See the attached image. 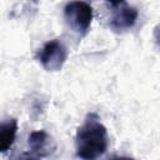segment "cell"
<instances>
[{
    "instance_id": "obj_5",
    "label": "cell",
    "mask_w": 160,
    "mask_h": 160,
    "mask_svg": "<svg viewBox=\"0 0 160 160\" xmlns=\"http://www.w3.org/2000/svg\"><path fill=\"white\" fill-rule=\"evenodd\" d=\"M28 144H29L31 152L36 155L38 158H48L52 155L56 150L55 140L52 139V136H50L44 130L32 131L29 135Z\"/></svg>"
},
{
    "instance_id": "obj_3",
    "label": "cell",
    "mask_w": 160,
    "mask_h": 160,
    "mask_svg": "<svg viewBox=\"0 0 160 160\" xmlns=\"http://www.w3.org/2000/svg\"><path fill=\"white\" fill-rule=\"evenodd\" d=\"M106 6L111 9L109 26L115 32H124L135 25L139 12L134 6L125 1H108Z\"/></svg>"
},
{
    "instance_id": "obj_8",
    "label": "cell",
    "mask_w": 160,
    "mask_h": 160,
    "mask_svg": "<svg viewBox=\"0 0 160 160\" xmlns=\"http://www.w3.org/2000/svg\"><path fill=\"white\" fill-rule=\"evenodd\" d=\"M16 160H36L35 158H32V156H30V155H26V154H24V155H21L19 159H16Z\"/></svg>"
},
{
    "instance_id": "obj_4",
    "label": "cell",
    "mask_w": 160,
    "mask_h": 160,
    "mask_svg": "<svg viewBox=\"0 0 160 160\" xmlns=\"http://www.w3.org/2000/svg\"><path fill=\"white\" fill-rule=\"evenodd\" d=\"M68 49L59 39L49 40L38 52V60L46 71H59L68 59Z\"/></svg>"
},
{
    "instance_id": "obj_1",
    "label": "cell",
    "mask_w": 160,
    "mask_h": 160,
    "mask_svg": "<svg viewBox=\"0 0 160 160\" xmlns=\"http://www.w3.org/2000/svg\"><path fill=\"white\" fill-rule=\"evenodd\" d=\"M109 146L108 130L95 112L86 115L75 136V152L81 160H98Z\"/></svg>"
},
{
    "instance_id": "obj_2",
    "label": "cell",
    "mask_w": 160,
    "mask_h": 160,
    "mask_svg": "<svg viewBox=\"0 0 160 160\" xmlns=\"http://www.w3.org/2000/svg\"><path fill=\"white\" fill-rule=\"evenodd\" d=\"M64 19L74 32L84 36L92 21V8L85 1H70L64 8Z\"/></svg>"
},
{
    "instance_id": "obj_7",
    "label": "cell",
    "mask_w": 160,
    "mask_h": 160,
    "mask_svg": "<svg viewBox=\"0 0 160 160\" xmlns=\"http://www.w3.org/2000/svg\"><path fill=\"white\" fill-rule=\"evenodd\" d=\"M110 160H135V159L129 158V156H114V158H111Z\"/></svg>"
},
{
    "instance_id": "obj_6",
    "label": "cell",
    "mask_w": 160,
    "mask_h": 160,
    "mask_svg": "<svg viewBox=\"0 0 160 160\" xmlns=\"http://www.w3.org/2000/svg\"><path fill=\"white\" fill-rule=\"evenodd\" d=\"M18 132L16 119H9L0 122V152H6L14 144Z\"/></svg>"
}]
</instances>
